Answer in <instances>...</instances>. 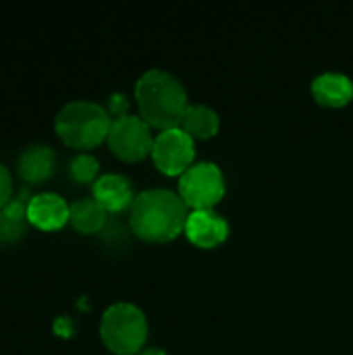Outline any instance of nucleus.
Segmentation results:
<instances>
[{
    "mask_svg": "<svg viewBox=\"0 0 353 355\" xmlns=\"http://www.w3.org/2000/svg\"><path fill=\"white\" fill-rule=\"evenodd\" d=\"M185 200L166 187H150L135 196L129 208V225L133 233L146 241L162 243L185 231L189 216Z\"/></svg>",
    "mask_w": 353,
    "mask_h": 355,
    "instance_id": "1",
    "label": "nucleus"
},
{
    "mask_svg": "<svg viewBox=\"0 0 353 355\" xmlns=\"http://www.w3.org/2000/svg\"><path fill=\"white\" fill-rule=\"evenodd\" d=\"M135 102L139 116L150 127H179L189 106L185 85L164 69H148L135 81Z\"/></svg>",
    "mask_w": 353,
    "mask_h": 355,
    "instance_id": "2",
    "label": "nucleus"
},
{
    "mask_svg": "<svg viewBox=\"0 0 353 355\" xmlns=\"http://www.w3.org/2000/svg\"><path fill=\"white\" fill-rule=\"evenodd\" d=\"M110 123L112 119L102 104L94 100H71L58 110L54 129L67 146L89 150L108 137Z\"/></svg>",
    "mask_w": 353,
    "mask_h": 355,
    "instance_id": "3",
    "label": "nucleus"
},
{
    "mask_svg": "<svg viewBox=\"0 0 353 355\" xmlns=\"http://www.w3.org/2000/svg\"><path fill=\"white\" fill-rule=\"evenodd\" d=\"M100 337L114 355L139 354L148 339V318L139 306L117 302L102 314Z\"/></svg>",
    "mask_w": 353,
    "mask_h": 355,
    "instance_id": "4",
    "label": "nucleus"
},
{
    "mask_svg": "<svg viewBox=\"0 0 353 355\" xmlns=\"http://www.w3.org/2000/svg\"><path fill=\"white\" fill-rule=\"evenodd\" d=\"M225 175L216 162L198 160L179 177V196L193 210L214 208L225 196Z\"/></svg>",
    "mask_w": 353,
    "mask_h": 355,
    "instance_id": "5",
    "label": "nucleus"
},
{
    "mask_svg": "<svg viewBox=\"0 0 353 355\" xmlns=\"http://www.w3.org/2000/svg\"><path fill=\"white\" fill-rule=\"evenodd\" d=\"M106 139H108L110 150L127 162L146 158L148 154H152V146H154L150 125L141 116H135V114L112 119Z\"/></svg>",
    "mask_w": 353,
    "mask_h": 355,
    "instance_id": "6",
    "label": "nucleus"
},
{
    "mask_svg": "<svg viewBox=\"0 0 353 355\" xmlns=\"http://www.w3.org/2000/svg\"><path fill=\"white\" fill-rule=\"evenodd\" d=\"M196 158V139L181 127L162 129L154 137L152 160L166 175H183Z\"/></svg>",
    "mask_w": 353,
    "mask_h": 355,
    "instance_id": "7",
    "label": "nucleus"
},
{
    "mask_svg": "<svg viewBox=\"0 0 353 355\" xmlns=\"http://www.w3.org/2000/svg\"><path fill=\"white\" fill-rule=\"evenodd\" d=\"M185 235L198 248H216L227 239L229 223L214 208L191 210L185 223Z\"/></svg>",
    "mask_w": 353,
    "mask_h": 355,
    "instance_id": "8",
    "label": "nucleus"
},
{
    "mask_svg": "<svg viewBox=\"0 0 353 355\" xmlns=\"http://www.w3.org/2000/svg\"><path fill=\"white\" fill-rule=\"evenodd\" d=\"M69 210L71 206L67 204V200L54 191L35 193L27 204L29 223L44 231L60 229L69 220Z\"/></svg>",
    "mask_w": 353,
    "mask_h": 355,
    "instance_id": "9",
    "label": "nucleus"
},
{
    "mask_svg": "<svg viewBox=\"0 0 353 355\" xmlns=\"http://www.w3.org/2000/svg\"><path fill=\"white\" fill-rule=\"evenodd\" d=\"M56 166V152L48 144H31L21 150L17 158V171L25 183H42L50 179Z\"/></svg>",
    "mask_w": 353,
    "mask_h": 355,
    "instance_id": "10",
    "label": "nucleus"
},
{
    "mask_svg": "<svg viewBox=\"0 0 353 355\" xmlns=\"http://www.w3.org/2000/svg\"><path fill=\"white\" fill-rule=\"evenodd\" d=\"M94 198L102 204L106 212H121L127 206L131 208L135 196L133 185L125 175L106 173L94 181Z\"/></svg>",
    "mask_w": 353,
    "mask_h": 355,
    "instance_id": "11",
    "label": "nucleus"
},
{
    "mask_svg": "<svg viewBox=\"0 0 353 355\" xmlns=\"http://www.w3.org/2000/svg\"><path fill=\"white\" fill-rule=\"evenodd\" d=\"M312 96L322 106H345L353 100V81L339 71H325L312 79Z\"/></svg>",
    "mask_w": 353,
    "mask_h": 355,
    "instance_id": "12",
    "label": "nucleus"
},
{
    "mask_svg": "<svg viewBox=\"0 0 353 355\" xmlns=\"http://www.w3.org/2000/svg\"><path fill=\"white\" fill-rule=\"evenodd\" d=\"M27 204L29 200H25V187H23L19 198H10L0 208V243H12L27 233L29 227Z\"/></svg>",
    "mask_w": 353,
    "mask_h": 355,
    "instance_id": "13",
    "label": "nucleus"
},
{
    "mask_svg": "<svg viewBox=\"0 0 353 355\" xmlns=\"http://www.w3.org/2000/svg\"><path fill=\"white\" fill-rule=\"evenodd\" d=\"M179 127L193 139H208L218 133L221 116L208 104H189Z\"/></svg>",
    "mask_w": 353,
    "mask_h": 355,
    "instance_id": "14",
    "label": "nucleus"
},
{
    "mask_svg": "<svg viewBox=\"0 0 353 355\" xmlns=\"http://www.w3.org/2000/svg\"><path fill=\"white\" fill-rule=\"evenodd\" d=\"M69 220H71L73 229H77L79 233L92 235V233H98L104 229L106 210L102 208V204L94 196L92 198H79L71 204Z\"/></svg>",
    "mask_w": 353,
    "mask_h": 355,
    "instance_id": "15",
    "label": "nucleus"
},
{
    "mask_svg": "<svg viewBox=\"0 0 353 355\" xmlns=\"http://www.w3.org/2000/svg\"><path fill=\"white\" fill-rule=\"evenodd\" d=\"M98 171H100V164H98V158L87 154V152H81L77 156H73L71 164H69V173L71 177L77 181V183H89V181H96L98 179Z\"/></svg>",
    "mask_w": 353,
    "mask_h": 355,
    "instance_id": "16",
    "label": "nucleus"
},
{
    "mask_svg": "<svg viewBox=\"0 0 353 355\" xmlns=\"http://www.w3.org/2000/svg\"><path fill=\"white\" fill-rule=\"evenodd\" d=\"M106 110H108V114H112L114 119L129 114V112H127V110H129V100H127V96L121 94V92L110 94V98H108V108H106Z\"/></svg>",
    "mask_w": 353,
    "mask_h": 355,
    "instance_id": "17",
    "label": "nucleus"
},
{
    "mask_svg": "<svg viewBox=\"0 0 353 355\" xmlns=\"http://www.w3.org/2000/svg\"><path fill=\"white\" fill-rule=\"evenodd\" d=\"M12 196V177L10 171L0 162V208L10 200Z\"/></svg>",
    "mask_w": 353,
    "mask_h": 355,
    "instance_id": "18",
    "label": "nucleus"
},
{
    "mask_svg": "<svg viewBox=\"0 0 353 355\" xmlns=\"http://www.w3.org/2000/svg\"><path fill=\"white\" fill-rule=\"evenodd\" d=\"M56 329L58 331H64V335H71V322L67 318H58L56 320Z\"/></svg>",
    "mask_w": 353,
    "mask_h": 355,
    "instance_id": "19",
    "label": "nucleus"
},
{
    "mask_svg": "<svg viewBox=\"0 0 353 355\" xmlns=\"http://www.w3.org/2000/svg\"><path fill=\"white\" fill-rule=\"evenodd\" d=\"M137 355H169L162 347H144Z\"/></svg>",
    "mask_w": 353,
    "mask_h": 355,
    "instance_id": "20",
    "label": "nucleus"
}]
</instances>
